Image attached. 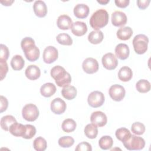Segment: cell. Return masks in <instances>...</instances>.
Here are the masks:
<instances>
[{"instance_id": "38", "label": "cell", "mask_w": 151, "mask_h": 151, "mask_svg": "<svg viewBox=\"0 0 151 151\" xmlns=\"http://www.w3.org/2000/svg\"><path fill=\"white\" fill-rule=\"evenodd\" d=\"M26 132L23 136V138L26 139H30L32 138L36 133V129L35 126L31 124H26Z\"/></svg>"}, {"instance_id": "17", "label": "cell", "mask_w": 151, "mask_h": 151, "mask_svg": "<svg viewBox=\"0 0 151 151\" xmlns=\"http://www.w3.org/2000/svg\"><path fill=\"white\" fill-rule=\"evenodd\" d=\"M115 54L117 57L122 60H126L128 58L130 54V50L128 45L126 44L120 43L115 47Z\"/></svg>"}, {"instance_id": "42", "label": "cell", "mask_w": 151, "mask_h": 151, "mask_svg": "<svg viewBox=\"0 0 151 151\" xmlns=\"http://www.w3.org/2000/svg\"><path fill=\"white\" fill-rule=\"evenodd\" d=\"M0 101H1L0 112L2 113L6 110L8 106V101L7 99L3 96H1Z\"/></svg>"}, {"instance_id": "26", "label": "cell", "mask_w": 151, "mask_h": 151, "mask_svg": "<svg viewBox=\"0 0 151 151\" xmlns=\"http://www.w3.org/2000/svg\"><path fill=\"white\" fill-rule=\"evenodd\" d=\"M117 37L119 39L123 41L127 40L133 35V30L129 27H124L119 28L116 33Z\"/></svg>"}, {"instance_id": "15", "label": "cell", "mask_w": 151, "mask_h": 151, "mask_svg": "<svg viewBox=\"0 0 151 151\" xmlns=\"http://www.w3.org/2000/svg\"><path fill=\"white\" fill-rule=\"evenodd\" d=\"M73 24L72 19L67 15H61L57 18V25L60 29L67 30L71 29Z\"/></svg>"}, {"instance_id": "41", "label": "cell", "mask_w": 151, "mask_h": 151, "mask_svg": "<svg viewBox=\"0 0 151 151\" xmlns=\"http://www.w3.org/2000/svg\"><path fill=\"white\" fill-rule=\"evenodd\" d=\"M9 52L8 47L4 44H1V52H0V60L6 61L9 57Z\"/></svg>"}, {"instance_id": "23", "label": "cell", "mask_w": 151, "mask_h": 151, "mask_svg": "<svg viewBox=\"0 0 151 151\" xmlns=\"http://www.w3.org/2000/svg\"><path fill=\"white\" fill-rule=\"evenodd\" d=\"M133 76V72L131 68L127 66L122 67L118 72V77L120 80L127 82L131 80Z\"/></svg>"}, {"instance_id": "19", "label": "cell", "mask_w": 151, "mask_h": 151, "mask_svg": "<svg viewBox=\"0 0 151 151\" xmlns=\"http://www.w3.org/2000/svg\"><path fill=\"white\" fill-rule=\"evenodd\" d=\"M87 31V27L86 23L81 21H76L73 24L71 28L72 33L77 37L84 35Z\"/></svg>"}, {"instance_id": "46", "label": "cell", "mask_w": 151, "mask_h": 151, "mask_svg": "<svg viewBox=\"0 0 151 151\" xmlns=\"http://www.w3.org/2000/svg\"><path fill=\"white\" fill-rule=\"evenodd\" d=\"M109 0H97V2H98V3H99V4H101V5H106V4H107V3H109Z\"/></svg>"}, {"instance_id": "1", "label": "cell", "mask_w": 151, "mask_h": 151, "mask_svg": "<svg viewBox=\"0 0 151 151\" xmlns=\"http://www.w3.org/2000/svg\"><path fill=\"white\" fill-rule=\"evenodd\" d=\"M22 50L26 58L31 62L35 61L40 57V50L35 45L34 40L29 37L24 38L21 42Z\"/></svg>"}, {"instance_id": "40", "label": "cell", "mask_w": 151, "mask_h": 151, "mask_svg": "<svg viewBox=\"0 0 151 151\" xmlns=\"http://www.w3.org/2000/svg\"><path fill=\"white\" fill-rule=\"evenodd\" d=\"M76 151H91L92 147L91 145L86 142H83L80 143L76 147Z\"/></svg>"}, {"instance_id": "37", "label": "cell", "mask_w": 151, "mask_h": 151, "mask_svg": "<svg viewBox=\"0 0 151 151\" xmlns=\"http://www.w3.org/2000/svg\"><path fill=\"white\" fill-rule=\"evenodd\" d=\"M131 130L135 134L141 135L145 132V126L140 122H134L131 126Z\"/></svg>"}, {"instance_id": "2", "label": "cell", "mask_w": 151, "mask_h": 151, "mask_svg": "<svg viewBox=\"0 0 151 151\" xmlns=\"http://www.w3.org/2000/svg\"><path fill=\"white\" fill-rule=\"evenodd\" d=\"M50 74L58 87H64L70 85L71 82V77L70 73L60 65H55L52 67Z\"/></svg>"}, {"instance_id": "34", "label": "cell", "mask_w": 151, "mask_h": 151, "mask_svg": "<svg viewBox=\"0 0 151 151\" xmlns=\"http://www.w3.org/2000/svg\"><path fill=\"white\" fill-rule=\"evenodd\" d=\"M47 146V141L42 137H38L35 138L33 142V147L37 151H44Z\"/></svg>"}, {"instance_id": "29", "label": "cell", "mask_w": 151, "mask_h": 151, "mask_svg": "<svg viewBox=\"0 0 151 151\" xmlns=\"http://www.w3.org/2000/svg\"><path fill=\"white\" fill-rule=\"evenodd\" d=\"M113 145V140L112 137L110 136H103L99 141V145L103 150L110 149L112 147Z\"/></svg>"}, {"instance_id": "45", "label": "cell", "mask_w": 151, "mask_h": 151, "mask_svg": "<svg viewBox=\"0 0 151 151\" xmlns=\"http://www.w3.org/2000/svg\"><path fill=\"white\" fill-rule=\"evenodd\" d=\"M14 2V1H1V3L5 6H10Z\"/></svg>"}, {"instance_id": "36", "label": "cell", "mask_w": 151, "mask_h": 151, "mask_svg": "<svg viewBox=\"0 0 151 151\" xmlns=\"http://www.w3.org/2000/svg\"><path fill=\"white\" fill-rule=\"evenodd\" d=\"M58 145L62 147H70L74 143V139L71 136H63L58 139Z\"/></svg>"}, {"instance_id": "39", "label": "cell", "mask_w": 151, "mask_h": 151, "mask_svg": "<svg viewBox=\"0 0 151 151\" xmlns=\"http://www.w3.org/2000/svg\"><path fill=\"white\" fill-rule=\"evenodd\" d=\"M8 71V64L5 60H0V76L1 80H2L6 76Z\"/></svg>"}, {"instance_id": "4", "label": "cell", "mask_w": 151, "mask_h": 151, "mask_svg": "<svg viewBox=\"0 0 151 151\" xmlns=\"http://www.w3.org/2000/svg\"><path fill=\"white\" fill-rule=\"evenodd\" d=\"M123 144L129 150H139L144 148L145 141L142 137L131 134L126 141L123 142Z\"/></svg>"}, {"instance_id": "7", "label": "cell", "mask_w": 151, "mask_h": 151, "mask_svg": "<svg viewBox=\"0 0 151 151\" xmlns=\"http://www.w3.org/2000/svg\"><path fill=\"white\" fill-rule=\"evenodd\" d=\"M105 100L103 93L99 91H94L90 93L87 98V101L90 106L97 108L101 106Z\"/></svg>"}, {"instance_id": "21", "label": "cell", "mask_w": 151, "mask_h": 151, "mask_svg": "<svg viewBox=\"0 0 151 151\" xmlns=\"http://www.w3.org/2000/svg\"><path fill=\"white\" fill-rule=\"evenodd\" d=\"M9 132L14 136L23 137L26 132V126L16 122L10 126Z\"/></svg>"}, {"instance_id": "32", "label": "cell", "mask_w": 151, "mask_h": 151, "mask_svg": "<svg viewBox=\"0 0 151 151\" xmlns=\"http://www.w3.org/2000/svg\"><path fill=\"white\" fill-rule=\"evenodd\" d=\"M85 135L89 139H94L98 134V129L97 126L91 124H88L84 129Z\"/></svg>"}, {"instance_id": "13", "label": "cell", "mask_w": 151, "mask_h": 151, "mask_svg": "<svg viewBox=\"0 0 151 151\" xmlns=\"http://www.w3.org/2000/svg\"><path fill=\"white\" fill-rule=\"evenodd\" d=\"M66 107L65 102L61 98H55L51 102V110L54 114H63L65 111Z\"/></svg>"}, {"instance_id": "43", "label": "cell", "mask_w": 151, "mask_h": 151, "mask_svg": "<svg viewBox=\"0 0 151 151\" xmlns=\"http://www.w3.org/2000/svg\"><path fill=\"white\" fill-rule=\"evenodd\" d=\"M115 4L117 6L122 8L127 7L129 4V0H115Z\"/></svg>"}, {"instance_id": "8", "label": "cell", "mask_w": 151, "mask_h": 151, "mask_svg": "<svg viewBox=\"0 0 151 151\" xmlns=\"http://www.w3.org/2000/svg\"><path fill=\"white\" fill-rule=\"evenodd\" d=\"M110 97L116 101H122L125 96L126 91L124 88L119 84L112 85L109 90Z\"/></svg>"}, {"instance_id": "12", "label": "cell", "mask_w": 151, "mask_h": 151, "mask_svg": "<svg viewBox=\"0 0 151 151\" xmlns=\"http://www.w3.org/2000/svg\"><path fill=\"white\" fill-rule=\"evenodd\" d=\"M90 121L93 124L100 127L106 124L107 118L103 112L101 111H96L91 114Z\"/></svg>"}, {"instance_id": "6", "label": "cell", "mask_w": 151, "mask_h": 151, "mask_svg": "<svg viewBox=\"0 0 151 151\" xmlns=\"http://www.w3.org/2000/svg\"><path fill=\"white\" fill-rule=\"evenodd\" d=\"M22 116L25 120L34 122L39 116L38 109L34 104H27L22 110Z\"/></svg>"}, {"instance_id": "3", "label": "cell", "mask_w": 151, "mask_h": 151, "mask_svg": "<svg viewBox=\"0 0 151 151\" xmlns=\"http://www.w3.org/2000/svg\"><path fill=\"white\" fill-rule=\"evenodd\" d=\"M109 14L106 9H100L96 11L91 16L90 24L95 30L104 27L109 22Z\"/></svg>"}, {"instance_id": "27", "label": "cell", "mask_w": 151, "mask_h": 151, "mask_svg": "<svg viewBox=\"0 0 151 151\" xmlns=\"http://www.w3.org/2000/svg\"><path fill=\"white\" fill-rule=\"evenodd\" d=\"M25 64V61L20 55H14L11 61V66L14 70H21Z\"/></svg>"}, {"instance_id": "22", "label": "cell", "mask_w": 151, "mask_h": 151, "mask_svg": "<svg viewBox=\"0 0 151 151\" xmlns=\"http://www.w3.org/2000/svg\"><path fill=\"white\" fill-rule=\"evenodd\" d=\"M56 91L55 86L51 83H47L44 84L40 88V93L42 96L45 97H50L52 96Z\"/></svg>"}, {"instance_id": "28", "label": "cell", "mask_w": 151, "mask_h": 151, "mask_svg": "<svg viewBox=\"0 0 151 151\" xmlns=\"http://www.w3.org/2000/svg\"><path fill=\"white\" fill-rule=\"evenodd\" d=\"M17 122L15 118L11 115H6L3 116L0 122L1 127L2 129L5 131H9L10 126L14 123Z\"/></svg>"}, {"instance_id": "44", "label": "cell", "mask_w": 151, "mask_h": 151, "mask_svg": "<svg viewBox=\"0 0 151 151\" xmlns=\"http://www.w3.org/2000/svg\"><path fill=\"white\" fill-rule=\"evenodd\" d=\"M150 2V0H138L137 1V4L140 9H145L149 6Z\"/></svg>"}, {"instance_id": "14", "label": "cell", "mask_w": 151, "mask_h": 151, "mask_svg": "<svg viewBox=\"0 0 151 151\" xmlns=\"http://www.w3.org/2000/svg\"><path fill=\"white\" fill-rule=\"evenodd\" d=\"M111 23L115 27L124 26L127 22V16L122 11H114L111 14Z\"/></svg>"}, {"instance_id": "18", "label": "cell", "mask_w": 151, "mask_h": 151, "mask_svg": "<svg viewBox=\"0 0 151 151\" xmlns=\"http://www.w3.org/2000/svg\"><path fill=\"white\" fill-rule=\"evenodd\" d=\"M89 7L84 4H77L74 8V14L76 17L78 18L83 19L88 15L89 14Z\"/></svg>"}, {"instance_id": "24", "label": "cell", "mask_w": 151, "mask_h": 151, "mask_svg": "<svg viewBox=\"0 0 151 151\" xmlns=\"http://www.w3.org/2000/svg\"><path fill=\"white\" fill-rule=\"evenodd\" d=\"M77 89L74 86L68 85L63 88L61 94L64 98L67 100H71L74 99L77 96Z\"/></svg>"}, {"instance_id": "30", "label": "cell", "mask_w": 151, "mask_h": 151, "mask_svg": "<svg viewBox=\"0 0 151 151\" xmlns=\"http://www.w3.org/2000/svg\"><path fill=\"white\" fill-rule=\"evenodd\" d=\"M77 126L76 122L71 119H65L61 124L62 129L64 132L66 133H70L73 132Z\"/></svg>"}, {"instance_id": "11", "label": "cell", "mask_w": 151, "mask_h": 151, "mask_svg": "<svg viewBox=\"0 0 151 151\" xmlns=\"http://www.w3.org/2000/svg\"><path fill=\"white\" fill-rule=\"evenodd\" d=\"M83 70L87 74H93L99 70L98 61L92 57L86 58L82 64Z\"/></svg>"}, {"instance_id": "16", "label": "cell", "mask_w": 151, "mask_h": 151, "mask_svg": "<svg viewBox=\"0 0 151 151\" xmlns=\"http://www.w3.org/2000/svg\"><path fill=\"white\" fill-rule=\"evenodd\" d=\"M33 9L35 15L39 18L44 17L47 14V7L42 1H36L33 5Z\"/></svg>"}, {"instance_id": "31", "label": "cell", "mask_w": 151, "mask_h": 151, "mask_svg": "<svg viewBox=\"0 0 151 151\" xmlns=\"http://www.w3.org/2000/svg\"><path fill=\"white\" fill-rule=\"evenodd\" d=\"M136 88L139 92L146 93L150 90V83L146 80L141 79L136 83Z\"/></svg>"}, {"instance_id": "33", "label": "cell", "mask_w": 151, "mask_h": 151, "mask_svg": "<svg viewBox=\"0 0 151 151\" xmlns=\"http://www.w3.org/2000/svg\"><path fill=\"white\" fill-rule=\"evenodd\" d=\"M131 133L130 130L125 127H121L116 130L115 132L116 137L118 140L122 142V143L126 141L130 136Z\"/></svg>"}, {"instance_id": "5", "label": "cell", "mask_w": 151, "mask_h": 151, "mask_svg": "<svg viewBox=\"0 0 151 151\" xmlns=\"http://www.w3.org/2000/svg\"><path fill=\"white\" fill-rule=\"evenodd\" d=\"M149 42L148 37L144 34H138L133 40V45L134 51L138 54L145 53L147 50Z\"/></svg>"}, {"instance_id": "35", "label": "cell", "mask_w": 151, "mask_h": 151, "mask_svg": "<svg viewBox=\"0 0 151 151\" xmlns=\"http://www.w3.org/2000/svg\"><path fill=\"white\" fill-rule=\"evenodd\" d=\"M56 40L57 42L61 45H71L73 44L72 38L68 34H66V33L59 34L57 36Z\"/></svg>"}, {"instance_id": "25", "label": "cell", "mask_w": 151, "mask_h": 151, "mask_svg": "<svg viewBox=\"0 0 151 151\" xmlns=\"http://www.w3.org/2000/svg\"><path fill=\"white\" fill-rule=\"evenodd\" d=\"M104 38L103 33L100 30H94L90 32L88 35V41L93 44L100 43Z\"/></svg>"}, {"instance_id": "20", "label": "cell", "mask_w": 151, "mask_h": 151, "mask_svg": "<svg viewBox=\"0 0 151 151\" xmlns=\"http://www.w3.org/2000/svg\"><path fill=\"white\" fill-rule=\"evenodd\" d=\"M25 76L30 80L38 79L41 75L40 68L35 65H29L25 70Z\"/></svg>"}, {"instance_id": "10", "label": "cell", "mask_w": 151, "mask_h": 151, "mask_svg": "<svg viewBox=\"0 0 151 151\" xmlns=\"http://www.w3.org/2000/svg\"><path fill=\"white\" fill-rule=\"evenodd\" d=\"M58 52L57 48L53 46H48L43 52V61L47 64H51L58 58Z\"/></svg>"}, {"instance_id": "9", "label": "cell", "mask_w": 151, "mask_h": 151, "mask_svg": "<svg viewBox=\"0 0 151 151\" xmlns=\"http://www.w3.org/2000/svg\"><path fill=\"white\" fill-rule=\"evenodd\" d=\"M103 67L109 70L115 69L118 65V61L116 55L111 52L104 54L101 59Z\"/></svg>"}]
</instances>
